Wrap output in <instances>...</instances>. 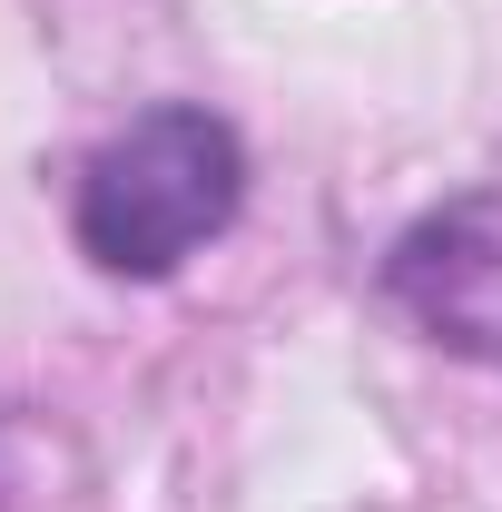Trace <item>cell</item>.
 I'll return each mask as SVG.
<instances>
[{
    "mask_svg": "<svg viewBox=\"0 0 502 512\" xmlns=\"http://www.w3.org/2000/svg\"><path fill=\"white\" fill-rule=\"evenodd\" d=\"M384 296L443 355L502 365V188H473L434 217H414L384 256Z\"/></svg>",
    "mask_w": 502,
    "mask_h": 512,
    "instance_id": "7a4b0ae2",
    "label": "cell"
},
{
    "mask_svg": "<svg viewBox=\"0 0 502 512\" xmlns=\"http://www.w3.org/2000/svg\"><path fill=\"white\" fill-rule=\"evenodd\" d=\"M247 207V148L237 128L197 99H168V109H138V119L79 168V256L99 276H178L197 247H217Z\"/></svg>",
    "mask_w": 502,
    "mask_h": 512,
    "instance_id": "6da1fadb",
    "label": "cell"
}]
</instances>
